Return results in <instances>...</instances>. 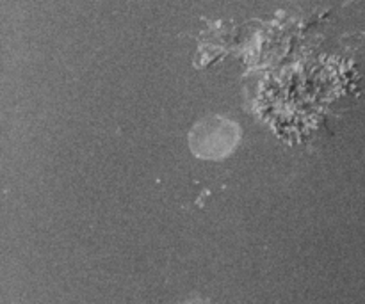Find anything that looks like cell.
<instances>
[{
  "mask_svg": "<svg viewBox=\"0 0 365 304\" xmlns=\"http://www.w3.org/2000/svg\"><path fill=\"white\" fill-rule=\"evenodd\" d=\"M239 141V127L223 116H209L189 134V146L200 159H223Z\"/></svg>",
  "mask_w": 365,
  "mask_h": 304,
  "instance_id": "obj_1",
  "label": "cell"
}]
</instances>
